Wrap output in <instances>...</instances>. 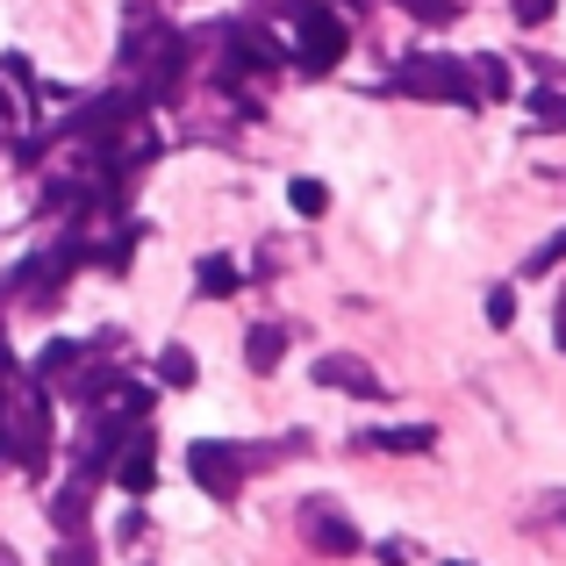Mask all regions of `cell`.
<instances>
[{
    "instance_id": "17",
    "label": "cell",
    "mask_w": 566,
    "mask_h": 566,
    "mask_svg": "<svg viewBox=\"0 0 566 566\" xmlns=\"http://www.w3.org/2000/svg\"><path fill=\"white\" fill-rule=\"evenodd\" d=\"M488 323H495V331H510V323H516V294L510 287H488Z\"/></svg>"
},
{
    "instance_id": "19",
    "label": "cell",
    "mask_w": 566,
    "mask_h": 566,
    "mask_svg": "<svg viewBox=\"0 0 566 566\" xmlns=\"http://www.w3.org/2000/svg\"><path fill=\"white\" fill-rule=\"evenodd\" d=\"M531 108H538L545 129H566V94H531Z\"/></svg>"
},
{
    "instance_id": "26",
    "label": "cell",
    "mask_w": 566,
    "mask_h": 566,
    "mask_svg": "<svg viewBox=\"0 0 566 566\" xmlns=\"http://www.w3.org/2000/svg\"><path fill=\"white\" fill-rule=\"evenodd\" d=\"M444 566H467V559H444Z\"/></svg>"
},
{
    "instance_id": "9",
    "label": "cell",
    "mask_w": 566,
    "mask_h": 566,
    "mask_svg": "<svg viewBox=\"0 0 566 566\" xmlns=\"http://www.w3.org/2000/svg\"><path fill=\"white\" fill-rule=\"evenodd\" d=\"M366 452H430V444H438V430L430 423H395V430H366Z\"/></svg>"
},
{
    "instance_id": "2",
    "label": "cell",
    "mask_w": 566,
    "mask_h": 566,
    "mask_svg": "<svg viewBox=\"0 0 566 566\" xmlns=\"http://www.w3.org/2000/svg\"><path fill=\"white\" fill-rule=\"evenodd\" d=\"M395 94L473 108V101H481V86H473V65H459V57H444V51H416V57H401V65H395Z\"/></svg>"
},
{
    "instance_id": "1",
    "label": "cell",
    "mask_w": 566,
    "mask_h": 566,
    "mask_svg": "<svg viewBox=\"0 0 566 566\" xmlns=\"http://www.w3.org/2000/svg\"><path fill=\"white\" fill-rule=\"evenodd\" d=\"M43 459H51V395L43 380H22L0 401V467L43 473Z\"/></svg>"
},
{
    "instance_id": "25",
    "label": "cell",
    "mask_w": 566,
    "mask_h": 566,
    "mask_svg": "<svg viewBox=\"0 0 566 566\" xmlns=\"http://www.w3.org/2000/svg\"><path fill=\"white\" fill-rule=\"evenodd\" d=\"M553 516H559V524H566V495H559V502H553Z\"/></svg>"
},
{
    "instance_id": "6",
    "label": "cell",
    "mask_w": 566,
    "mask_h": 566,
    "mask_svg": "<svg viewBox=\"0 0 566 566\" xmlns=\"http://www.w3.org/2000/svg\"><path fill=\"white\" fill-rule=\"evenodd\" d=\"M302 538L316 545V553H331V559H352L359 553V531H352V516L345 510H331V502H302Z\"/></svg>"
},
{
    "instance_id": "20",
    "label": "cell",
    "mask_w": 566,
    "mask_h": 566,
    "mask_svg": "<svg viewBox=\"0 0 566 566\" xmlns=\"http://www.w3.org/2000/svg\"><path fill=\"white\" fill-rule=\"evenodd\" d=\"M545 14H553V0H516V22H524V29H538Z\"/></svg>"
},
{
    "instance_id": "3",
    "label": "cell",
    "mask_w": 566,
    "mask_h": 566,
    "mask_svg": "<svg viewBox=\"0 0 566 566\" xmlns=\"http://www.w3.org/2000/svg\"><path fill=\"white\" fill-rule=\"evenodd\" d=\"M265 452H251V444H230V438H193L187 444V473H193V488L201 495H216V502H237V488L251 481V467H259Z\"/></svg>"
},
{
    "instance_id": "13",
    "label": "cell",
    "mask_w": 566,
    "mask_h": 566,
    "mask_svg": "<svg viewBox=\"0 0 566 566\" xmlns=\"http://www.w3.org/2000/svg\"><path fill=\"white\" fill-rule=\"evenodd\" d=\"M158 380H166V387H193V352L166 345V352H158Z\"/></svg>"
},
{
    "instance_id": "15",
    "label": "cell",
    "mask_w": 566,
    "mask_h": 566,
    "mask_svg": "<svg viewBox=\"0 0 566 566\" xmlns=\"http://www.w3.org/2000/svg\"><path fill=\"white\" fill-rule=\"evenodd\" d=\"M287 201H294V216H323V208H331V193H323V180H294Z\"/></svg>"
},
{
    "instance_id": "24",
    "label": "cell",
    "mask_w": 566,
    "mask_h": 566,
    "mask_svg": "<svg viewBox=\"0 0 566 566\" xmlns=\"http://www.w3.org/2000/svg\"><path fill=\"white\" fill-rule=\"evenodd\" d=\"M14 123V101H8V86H0V129H8Z\"/></svg>"
},
{
    "instance_id": "5",
    "label": "cell",
    "mask_w": 566,
    "mask_h": 566,
    "mask_svg": "<svg viewBox=\"0 0 566 566\" xmlns=\"http://www.w3.org/2000/svg\"><path fill=\"white\" fill-rule=\"evenodd\" d=\"M108 473H115V488H123V495H151V481H158V430H151V423L129 430Z\"/></svg>"
},
{
    "instance_id": "10",
    "label": "cell",
    "mask_w": 566,
    "mask_h": 566,
    "mask_svg": "<svg viewBox=\"0 0 566 566\" xmlns=\"http://www.w3.org/2000/svg\"><path fill=\"white\" fill-rule=\"evenodd\" d=\"M280 359H287V331H280V323H259V331L244 337V366L251 374H273Z\"/></svg>"
},
{
    "instance_id": "16",
    "label": "cell",
    "mask_w": 566,
    "mask_h": 566,
    "mask_svg": "<svg viewBox=\"0 0 566 566\" xmlns=\"http://www.w3.org/2000/svg\"><path fill=\"white\" fill-rule=\"evenodd\" d=\"M51 566H101V545H94V538H65V545L51 553Z\"/></svg>"
},
{
    "instance_id": "21",
    "label": "cell",
    "mask_w": 566,
    "mask_h": 566,
    "mask_svg": "<svg viewBox=\"0 0 566 566\" xmlns=\"http://www.w3.org/2000/svg\"><path fill=\"white\" fill-rule=\"evenodd\" d=\"M14 387H22V374H14V352H8V345H0V401H8V395H14Z\"/></svg>"
},
{
    "instance_id": "11",
    "label": "cell",
    "mask_w": 566,
    "mask_h": 566,
    "mask_svg": "<svg viewBox=\"0 0 566 566\" xmlns=\"http://www.w3.org/2000/svg\"><path fill=\"white\" fill-rule=\"evenodd\" d=\"M473 86H481V94H495V101H510V94H516L510 57H473Z\"/></svg>"
},
{
    "instance_id": "18",
    "label": "cell",
    "mask_w": 566,
    "mask_h": 566,
    "mask_svg": "<svg viewBox=\"0 0 566 566\" xmlns=\"http://www.w3.org/2000/svg\"><path fill=\"white\" fill-rule=\"evenodd\" d=\"M559 259H566V230L553 237V244H538V251H531V259H524V273H553Z\"/></svg>"
},
{
    "instance_id": "4",
    "label": "cell",
    "mask_w": 566,
    "mask_h": 566,
    "mask_svg": "<svg viewBox=\"0 0 566 566\" xmlns=\"http://www.w3.org/2000/svg\"><path fill=\"white\" fill-rule=\"evenodd\" d=\"M294 36H302V72L323 80L331 65H345L352 51V29L345 14H331V0H294Z\"/></svg>"
},
{
    "instance_id": "14",
    "label": "cell",
    "mask_w": 566,
    "mask_h": 566,
    "mask_svg": "<svg viewBox=\"0 0 566 566\" xmlns=\"http://www.w3.org/2000/svg\"><path fill=\"white\" fill-rule=\"evenodd\" d=\"M395 8H409L416 22H430V29H444V22H459V0H395Z\"/></svg>"
},
{
    "instance_id": "23",
    "label": "cell",
    "mask_w": 566,
    "mask_h": 566,
    "mask_svg": "<svg viewBox=\"0 0 566 566\" xmlns=\"http://www.w3.org/2000/svg\"><path fill=\"white\" fill-rule=\"evenodd\" d=\"M553 337H559V352H566V287H559V302H553Z\"/></svg>"
},
{
    "instance_id": "7",
    "label": "cell",
    "mask_w": 566,
    "mask_h": 566,
    "mask_svg": "<svg viewBox=\"0 0 566 566\" xmlns=\"http://www.w3.org/2000/svg\"><path fill=\"white\" fill-rule=\"evenodd\" d=\"M316 387H337V395H359V401L387 395V380L359 359V352H323V359H316Z\"/></svg>"
},
{
    "instance_id": "12",
    "label": "cell",
    "mask_w": 566,
    "mask_h": 566,
    "mask_svg": "<svg viewBox=\"0 0 566 566\" xmlns=\"http://www.w3.org/2000/svg\"><path fill=\"white\" fill-rule=\"evenodd\" d=\"M193 287H201L208 302H222V294H237V265L230 259H201L193 265Z\"/></svg>"
},
{
    "instance_id": "22",
    "label": "cell",
    "mask_w": 566,
    "mask_h": 566,
    "mask_svg": "<svg viewBox=\"0 0 566 566\" xmlns=\"http://www.w3.org/2000/svg\"><path fill=\"white\" fill-rule=\"evenodd\" d=\"M115 538H123V545H137V538H144V510H129L123 524H115Z\"/></svg>"
},
{
    "instance_id": "8",
    "label": "cell",
    "mask_w": 566,
    "mask_h": 566,
    "mask_svg": "<svg viewBox=\"0 0 566 566\" xmlns=\"http://www.w3.org/2000/svg\"><path fill=\"white\" fill-rule=\"evenodd\" d=\"M86 516H94V481H86V473H72V481L51 495V524L65 531V538H86Z\"/></svg>"
}]
</instances>
